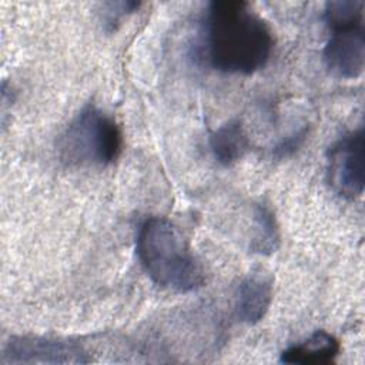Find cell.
Instances as JSON below:
<instances>
[{
  "instance_id": "obj_1",
  "label": "cell",
  "mask_w": 365,
  "mask_h": 365,
  "mask_svg": "<svg viewBox=\"0 0 365 365\" xmlns=\"http://www.w3.org/2000/svg\"><path fill=\"white\" fill-rule=\"evenodd\" d=\"M198 43L200 58L214 70L250 76L267 66L275 41L247 1L215 0L207 6Z\"/></svg>"
},
{
  "instance_id": "obj_2",
  "label": "cell",
  "mask_w": 365,
  "mask_h": 365,
  "mask_svg": "<svg viewBox=\"0 0 365 365\" xmlns=\"http://www.w3.org/2000/svg\"><path fill=\"white\" fill-rule=\"evenodd\" d=\"M135 252L150 279L187 294L204 284V271L180 230L164 217L145 218L137 231Z\"/></svg>"
},
{
  "instance_id": "obj_3",
  "label": "cell",
  "mask_w": 365,
  "mask_h": 365,
  "mask_svg": "<svg viewBox=\"0 0 365 365\" xmlns=\"http://www.w3.org/2000/svg\"><path fill=\"white\" fill-rule=\"evenodd\" d=\"M123 150V133L117 121L86 106L66 127L57 141L58 157L67 165H108Z\"/></svg>"
},
{
  "instance_id": "obj_4",
  "label": "cell",
  "mask_w": 365,
  "mask_h": 365,
  "mask_svg": "<svg viewBox=\"0 0 365 365\" xmlns=\"http://www.w3.org/2000/svg\"><path fill=\"white\" fill-rule=\"evenodd\" d=\"M364 128L359 127L335 141L327 157V177L332 190L344 198L362 195L365 185Z\"/></svg>"
},
{
  "instance_id": "obj_5",
  "label": "cell",
  "mask_w": 365,
  "mask_h": 365,
  "mask_svg": "<svg viewBox=\"0 0 365 365\" xmlns=\"http://www.w3.org/2000/svg\"><path fill=\"white\" fill-rule=\"evenodd\" d=\"M1 364H87V351L76 341L43 336H11L3 348Z\"/></svg>"
},
{
  "instance_id": "obj_6",
  "label": "cell",
  "mask_w": 365,
  "mask_h": 365,
  "mask_svg": "<svg viewBox=\"0 0 365 365\" xmlns=\"http://www.w3.org/2000/svg\"><path fill=\"white\" fill-rule=\"evenodd\" d=\"M328 71L338 78H356L365 67L364 26L331 31L322 51Z\"/></svg>"
},
{
  "instance_id": "obj_7",
  "label": "cell",
  "mask_w": 365,
  "mask_h": 365,
  "mask_svg": "<svg viewBox=\"0 0 365 365\" xmlns=\"http://www.w3.org/2000/svg\"><path fill=\"white\" fill-rule=\"evenodd\" d=\"M272 277L262 271L248 274L238 285L235 312L241 322L257 324L268 312L272 302Z\"/></svg>"
},
{
  "instance_id": "obj_8",
  "label": "cell",
  "mask_w": 365,
  "mask_h": 365,
  "mask_svg": "<svg viewBox=\"0 0 365 365\" xmlns=\"http://www.w3.org/2000/svg\"><path fill=\"white\" fill-rule=\"evenodd\" d=\"M341 351L339 341L327 331H315L308 339L282 351L279 362L289 365H325Z\"/></svg>"
},
{
  "instance_id": "obj_9",
  "label": "cell",
  "mask_w": 365,
  "mask_h": 365,
  "mask_svg": "<svg viewBox=\"0 0 365 365\" xmlns=\"http://www.w3.org/2000/svg\"><path fill=\"white\" fill-rule=\"evenodd\" d=\"M208 144L212 157L222 167L238 163L250 150V138L238 120H230L211 131Z\"/></svg>"
},
{
  "instance_id": "obj_10",
  "label": "cell",
  "mask_w": 365,
  "mask_h": 365,
  "mask_svg": "<svg viewBox=\"0 0 365 365\" xmlns=\"http://www.w3.org/2000/svg\"><path fill=\"white\" fill-rule=\"evenodd\" d=\"M281 235L274 212L265 204H257L254 208V235L250 242V251L259 255H271L279 248Z\"/></svg>"
},
{
  "instance_id": "obj_11",
  "label": "cell",
  "mask_w": 365,
  "mask_h": 365,
  "mask_svg": "<svg viewBox=\"0 0 365 365\" xmlns=\"http://www.w3.org/2000/svg\"><path fill=\"white\" fill-rule=\"evenodd\" d=\"M362 0H335L328 1L324 9V20L331 31L364 26Z\"/></svg>"
},
{
  "instance_id": "obj_12",
  "label": "cell",
  "mask_w": 365,
  "mask_h": 365,
  "mask_svg": "<svg viewBox=\"0 0 365 365\" xmlns=\"http://www.w3.org/2000/svg\"><path fill=\"white\" fill-rule=\"evenodd\" d=\"M308 137V127L304 125L289 135L284 137L274 148H272V157L277 160H284L291 155H294L305 143Z\"/></svg>"
},
{
  "instance_id": "obj_13",
  "label": "cell",
  "mask_w": 365,
  "mask_h": 365,
  "mask_svg": "<svg viewBox=\"0 0 365 365\" xmlns=\"http://www.w3.org/2000/svg\"><path fill=\"white\" fill-rule=\"evenodd\" d=\"M106 10H104V24L107 26L108 30H114L118 21L137 11L141 3L138 1H117V3H106Z\"/></svg>"
}]
</instances>
